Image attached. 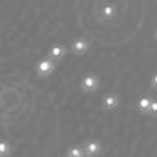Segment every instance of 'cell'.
<instances>
[{
  "instance_id": "8fae6325",
  "label": "cell",
  "mask_w": 157,
  "mask_h": 157,
  "mask_svg": "<svg viewBox=\"0 0 157 157\" xmlns=\"http://www.w3.org/2000/svg\"><path fill=\"white\" fill-rule=\"evenodd\" d=\"M155 110H157V104H155V101H152V102H151V107H149V112L155 113Z\"/></svg>"
},
{
  "instance_id": "5b68a950",
  "label": "cell",
  "mask_w": 157,
  "mask_h": 157,
  "mask_svg": "<svg viewBox=\"0 0 157 157\" xmlns=\"http://www.w3.org/2000/svg\"><path fill=\"white\" fill-rule=\"evenodd\" d=\"M86 49H88V41L86 39L80 38V39L72 41V52H75V54H83Z\"/></svg>"
},
{
  "instance_id": "6da1fadb",
  "label": "cell",
  "mask_w": 157,
  "mask_h": 157,
  "mask_svg": "<svg viewBox=\"0 0 157 157\" xmlns=\"http://www.w3.org/2000/svg\"><path fill=\"white\" fill-rule=\"evenodd\" d=\"M54 68H55V61H54V60H50V58L41 60V61L36 64V71H38V74H41V75H47V74H50L52 71H54Z\"/></svg>"
},
{
  "instance_id": "ba28073f",
  "label": "cell",
  "mask_w": 157,
  "mask_h": 157,
  "mask_svg": "<svg viewBox=\"0 0 157 157\" xmlns=\"http://www.w3.org/2000/svg\"><path fill=\"white\" fill-rule=\"evenodd\" d=\"M68 157H85V152H83V148H78V146H74L69 149V154Z\"/></svg>"
},
{
  "instance_id": "52a82bcc",
  "label": "cell",
  "mask_w": 157,
  "mask_h": 157,
  "mask_svg": "<svg viewBox=\"0 0 157 157\" xmlns=\"http://www.w3.org/2000/svg\"><path fill=\"white\" fill-rule=\"evenodd\" d=\"M151 99L149 98H143V99H140L138 101V104H137V109L140 110V112H149V107H151Z\"/></svg>"
},
{
  "instance_id": "277c9868",
  "label": "cell",
  "mask_w": 157,
  "mask_h": 157,
  "mask_svg": "<svg viewBox=\"0 0 157 157\" xmlns=\"http://www.w3.org/2000/svg\"><path fill=\"white\" fill-rule=\"evenodd\" d=\"M99 151H101V143L99 141H90V143H86L85 148H83L85 157H94Z\"/></svg>"
},
{
  "instance_id": "3957f363",
  "label": "cell",
  "mask_w": 157,
  "mask_h": 157,
  "mask_svg": "<svg viewBox=\"0 0 157 157\" xmlns=\"http://www.w3.org/2000/svg\"><path fill=\"white\" fill-rule=\"evenodd\" d=\"M64 54H66V49H64L63 46L60 44H55V46H52L50 50H49V55H50V60H54V61H58L64 57Z\"/></svg>"
},
{
  "instance_id": "8992f818",
  "label": "cell",
  "mask_w": 157,
  "mask_h": 157,
  "mask_svg": "<svg viewBox=\"0 0 157 157\" xmlns=\"http://www.w3.org/2000/svg\"><path fill=\"white\" fill-rule=\"evenodd\" d=\"M104 107H105L107 110H113L118 107V98L115 94H107L105 98H104Z\"/></svg>"
},
{
  "instance_id": "7a4b0ae2",
  "label": "cell",
  "mask_w": 157,
  "mask_h": 157,
  "mask_svg": "<svg viewBox=\"0 0 157 157\" xmlns=\"http://www.w3.org/2000/svg\"><path fill=\"white\" fill-rule=\"evenodd\" d=\"M98 85H99V78L96 75H86L82 80V88L85 91H88V93L90 91H94L98 88Z\"/></svg>"
},
{
  "instance_id": "7c38bea8",
  "label": "cell",
  "mask_w": 157,
  "mask_h": 157,
  "mask_svg": "<svg viewBox=\"0 0 157 157\" xmlns=\"http://www.w3.org/2000/svg\"><path fill=\"white\" fill-rule=\"evenodd\" d=\"M66 157H68V155H66Z\"/></svg>"
},
{
  "instance_id": "30bf717a",
  "label": "cell",
  "mask_w": 157,
  "mask_h": 157,
  "mask_svg": "<svg viewBox=\"0 0 157 157\" xmlns=\"http://www.w3.org/2000/svg\"><path fill=\"white\" fill-rule=\"evenodd\" d=\"M104 14H105L107 17L113 16V14H115V8H113L112 5H105V8H104Z\"/></svg>"
},
{
  "instance_id": "9c48e42d",
  "label": "cell",
  "mask_w": 157,
  "mask_h": 157,
  "mask_svg": "<svg viewBox=\"0 0 157 157\" xmlns=\"http://www.w3.org/2000/svg\"><path fill=\"white\" fill-rule=\"evenodd\" d=\"M10 151H11V148H10V145H8V141H0V157L8 155Z\"/></svg>"
}]
</instances>
